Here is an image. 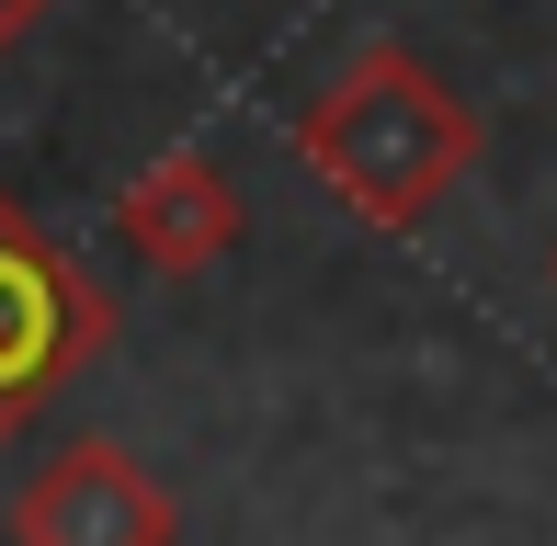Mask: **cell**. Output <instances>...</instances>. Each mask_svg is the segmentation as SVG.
<instances>
[{"mask_svg":"<svg viewBox=\"0 0 557 546\" xmlns=\"http://www.w3.org/2000/svg\"><path fill=\"white\" fill-rule=\"evenodd\" d=\"M478 148H490L478 103L433 58H410V46H364V58L296 114V160L319 171V194H331L352 228H387V239L421 228V216L467 183Z\"/></svg>","mask_w":557,"mask_h":546,"instance_id":"cell-1","label":"cell"},{"mask_svg":"<svg viewBox=\"0 0 557 546\" xmlns=\"http://www.w3.org/2000/svg\"><path fill=\"white\" fill-rule=\"evenodd\" d=\"M114 342V296L0 194V444Z\"/></svg>","mask_w":557,"mask_h":546,"instance_id":"cell-2","label":"cell"},{"mask_svg":"<svg viewBox=\"0 0 557 546\" xmlns=\"http://www.w3.org/2000/svg\"><path fill=\"white\" fill-rule=\"evenodd\" d=\"M12 535L23 546H171V535H183V501H171L114 433H81L58 467L23 479Z\"/></svg>","mask_w":557,"mask_h":546,"instance_id":"cell-3","label":"cell"},{"mask_svg":"<svg viewBox=\"0 0 557 546\" xmlns=\"http://www.w3.org/2000/svg\"><path fill=\"white\" fill-rule=\"evenodd\" d=\"M239 228H250V206H239L216 148H160V160L114 194V239H125V262H148V273H206V262L239 251Z\"/></svg>","mask_w":557,"mask_h":546,"instance_id":"cell-4","label":"cell"},{"mask_svg":"<svg viewBox=\"0 0 557 546\" xmlns=\"http://www.w3.org/2000/svg\"><path fill=\"white\" fill-rule=\"evenodd\" d=\"M46 12H58V0H0V58H12V46H23V35H35V23H46Z\"/></svg>","mask_w":557,"mask_h":546,"instance_id":"cell-5","label":"cell"}]
</instances>
